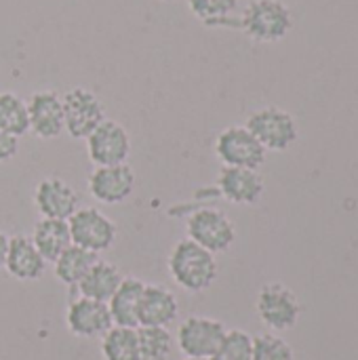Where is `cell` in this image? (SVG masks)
Listing matches in <instances>:
<instances>
[{
    "label": "cell",
    "instance_id": "6da1fadb",
    "mask_svg": "<svg viewBox=\"0 0 358 360\" xmlns=\"http://www.w3.org/2000/svg\"><path fill=\"white\" fill-rule=\"evenodd\" d=\"M169 272L177 287L188 293L207 291L217 278L215 255L192 243L190 238L179 240L169 255Z\"/></svg>",
    "mask_w": 358,
    "mask_h": 360
},
{
    "label": "cell",
    "instance_id": "7a4b0ae2",
    "mask_svg": "<svg viewBox=\"0 0 358 360\" xmlns=\"http://www.w3.org/2000/svg\"><path fill=\"white\" fill-rule=\"evenodd\" d=\"M243 30L260 42H276L291 30V13L281 0H253L241 19Z\"/></svg>",
    "mask_w": 358,
    "mask_h": 360
},
{
    "label": "cell",
    "instance_id": "3957f363",
    "mask_svg": "<svg viewBox=\"0 0 358 360\" xmlns=\"http://www.w3.org/2000/svg\"><path fill=\"white\" fill-rule=\"evenodd\" d=\"M186 230L192 243L200 245L213 255L228 251L236 240V228L230 221V217L224 211L211 209V207H205L192 213Z\"/></svg>",
    "mask_w": 358,
    "mask_h": 360
},
{
    "label": "cell",
    "instance_id": "277c9868",
    "mask_svg": "<svg viewBox=\"0 0 358 360\" xmlns=\"http://www.w3.org/2000/svg\"><path fill=\"white\" fill-rule=\"evenodd\" d=\"M70 236H72V245L82 247L91 253H101L108 251L116 236V224L99 209L95 207H82L78 209L70 219Z\"/></svg>",
    "mask_w": 358,
    "mask_h": 360
},
{
    "label": "cell",
    "instance_id": "5b68a950",
    "mask_svg": "<svg viewBox=\"0 0 358 360\" xmlns=\"http://www.w3.org/2000/svg\"><path fill=\"white\" fill-rule=\"evenodd\" d=\"M63 103V127L74 139H87L103 120L106 110L99 97L82 86L68 91L61 97Z\"/></svg>",
    "mask_w": 358,
    "mask_h": 360
},
{
    "label": "cell",
    "instance_id": "8992f818",
    "mask_svg": "<svg viewBox=\"0 0 358 360\" xmlns=\"http://www.w3.org/2000/svg\"><path fill=\"white\" fill-rule=\"evenodd\" d=\"M245 127L266 150L283 152L298 141V124L293 116L281 108H264L253 112Z\"/></svg>",
    "mask_w": 358,
    "mask_h": 360
},
{
    "label": "cell",
    "instance_id": "52a82bcc",
    "mask_svg": "<svg viewBox=\"0 0 358 360\" xmlns=\"http://www.w3.org/2000/svg\"><path fill=\"white\" fill-rule=\"evenodd\" d=\"M255 308H257L262 323L272 331H287L295 327L302 314L298 295L281 283L264 285L262 291L257 293Z\"/></svg>",
    "mask_w": 358,
    "mask_h": 360
},
{
    "label": "cell",
    "instance_id": "ba28073f",
    "mask_svg": "<svg viewBox=\"0 0 358 360\" xmlns=\"http://www.w3.org/2000/svg\"><path fill=\"white\" fill-rule=\"evenodd\" d=\"M215 154L226 167L260 169L266 160V148L247 127H228L215 139Z\"/></svg>",
    "mask_w": 358,
    "mask_h": 360
},
{
    "label": "cell",
    "instance_id": "9c48e42d",
    "mask_svg": "<svg viewBox=\"0 0 358 360\" xmlns=\"http://www.w3.org/2000/svg\"><path fill=\"white\" fill-rule=\"evenodd\" d=\"M226 327L209 316H190L177 329V348L186 359L209 360L219 348Z\"/></svg>",
    "mask_w": 358,
    "mask_h": 360
},
{
    "label": "cell",
    "instance_id": "30bf717a",
    "mask_svg": "<svg viewBox=\"0 0 358 360\" xmlns=\"http://www.w3.org/2000/svg\"><path fill=\"white\" fill-rule=\"evenodd\" d=\"M87 152L95 167L124 165L131 152V139L127 129L116 120H103L89 137Z\"/></svg>",
    "mask_w": 358,
    "mask_h": 360
},
{
    "label": "cell",
    "instance_id": "8fae6325",
    "mask_svg": "<svg viewBox=\"0 0 358 360\" xmlns=\"http://www.w3.org/2000/svg\"><path fill=\"white\" fill-rule=\"evenodd\" d=\"M65 325H68L72 335L82 338V340L103 338L114 327L108 304L95 302L89 297H76L68 306Z\"/></svg>",
    "mask_w": 358,
    "mask_h": 360
},
{
    "label": "cell",
    "instance_id": "7c38bea8",
    "mask_svg": "<svg viewBox=\"0 0 358 360\" xmlns=\"http://www.w3.org/2000/svg\"><path fill=\"white\" fill-rule=\"evenodd\" d=\"M135 190V173L124 165L114 167H97L89 175V192L97 202L118 205L124 202Z\"/></svg>",
    "mask_w": 358,
    "mask_h": 360
},
{
    "label": "cell",
    "instance_id": "4fadbf2b",
    "mask_svg": "<svg viewBox=\"0 0 358 360\" xmlns=\"http://www.w3.org/2000/svg\"><path fill=\"white\" fill-rule=\"evenodd\" d=\"M34 205L46 219H70L80 209L78 192L59 177H46L36 186Z\"/></svg>",
    "mask_w": 358,
    "mask_h": 360
},
{
    "label": "cell",
    "instance_id": "5bb4252c",
    "mask_svg": "<svg viewBox=\"0 0 358 360\" xmlns=\"http://www.w3.org/2000/svg\"><path fill=\"white\" fill-rule=\"evenodd\" d=\"M30 131H34L40 139L59 137L63 127V103L55 91H38L27 101Z\"/></svg>",
    "mask_w": 358,
    "mask_h": 360
},
{
    "label": "cell",
    "instance_id": "9a60e30c",
    "mask_svg": "<svg viewBox=\"0 0 358 360\" xmlns=\"http://www.w3.org/2000/svg\"><path fill=\"white\" fill-rule=\"evenodd\" d=\"M217 188L234 205H255L264 194V177L255 169L224 167L217 177Z\"/></svg>",
    "mask_w": 358,
    "mask_h": 360
},
{
    "label": "cell",
    "instance_id": "2e32d148",
    "mask_svg": "<svg viewBox=\"0 0 358 360\" xmlns=\"http://www.w3.org/2000/svg\"><path fill=\"white\" fill-rule=\"evenodd\" d=\"M4 270L17 278V281H38L44 270H46V262L44 257L38 253V249L34 247L30 236L17 234L8 238V249H6V257H4Z\"/></svg>",
    "mask_w": 358,
    "mask_h": 360
},
{
    "label": "cell",
    "instance_id": "e0dca14e",
    "mask_svg": "<svg viewBox=\"0 0 358 360\" xmlns=\"http://www.w3.org/2000/svg\"><path fill=\"white\" fill-rule=\"evenodd\" d=\"M179 302L162 285H146L139 302V327H167L177 319Z\"/></svg>",
    "mask_w": 358,
    "mask_h": 360
},
{
    "label": "cell",
    "instance_id": "ac0fdd59",
    "mask_svg": "<svg viewBox=\"0 0 358 360\" xmlns=\"http://www.w3.org/2000/svg\"><path fill=\"white\" fill-rule=\"evenodd\" d=\"M143 287L146 283L139 278L133 276L122 278L120 287L108 302V310L114 327H127V329L139 327V302H141Z\"/></svg>",
    "mask_w": 358,
    "mask_h": 360
},
{
    "label": "cell",
    "instance_id": "d6986e66",
    "mask_svg": "<svg viewBox=\"0 0 358 360\" xmlns=\"http://www.w3.org/2000/svg\"><path fill=\"white\" fill-rule=\"evenodd\" d=\"M30 238H32L34 247L38 249V253L44 257V262H51V264L72 245L70 226L65 219L42 217L34 226V234Z\"/></svg>",
    "mask_w": 358,
    "mask_h": 360
},
{
    "label": "cell",
    "instance_id": "ffe728a7",
    "mask_svg": "<svg viewBox=\"0 0 358 360\" xmlns=\"http://www.w3.org/2000/svg\"><path fill=\"white\" fill-rule=\"evenodd\" d=\"M122 278L124 276L120 274V270L114 264L97 259V264L89 270V274L78 285L80 297H89V300L108 304L112 300V295L116 293V289L120 287Z\"/></svg>",
    "mask_w": 358,
    "mask_h": 360
},
{
    "label": "cell",
    "instance_id": "44dd1931",
    "mask_svg": "<svg viewBox=\"0 0 358 360\" xmlns=\"http://www.w3.org/2000/svg\"><path fill=\"white\" fill-rule=\"evenodd\" d=\"M97 253H91L82 247L70 245L55 262V276L68 285V287H78L80 281L89 274V270L97 264Z\"/></svg>",
    "mask_w": 358,
    "mask_h": 360
},
{
    "label": "cell",
    "instance_id": "7402d4cb",
    "mask_svg": "<svg viewBox=\"0 0 358 360\" xmlns=\"http://www.w3.org/2000/svg\"><path fill=\"white\" fill-rule=\"evenodd\" d=\"M101 356L103 360H141L137 329L112 327L101 338Z\"/></svg>",
    "mask_w": 358,
    "mask_h": 360
},
{
    "label": "cell",
    "instance_id": "603a6c76",
    "mask_svg": "<svg viewBox=\"0 0 358 360\" xmlns=\"http://www.w3.org/2000/svg\"><path fill=\"white\" fill-rule=\"evenodd\" d=\"M0 131L17 139L30 131L27 103L15 93H0Z\"/></svg>",
    "mask_w": 358,
    "mask_h": 360
},
{
    "label": "cell",
    "instance_id": "cb8c5ba5",
    "mask_svg": "<svg viewBox=\"0 0 358 360\" xmlns=\"http://www.w3.org/2000/svg\"><path fill=\"white\" fill-rule=\"evenodd\" d=\"M137 342L141 360H169L173 350V335L167 327H137Z\"/></svg>",
    "mask_w": 358,
    "mask_h": 360
},
{
    "label": "cell",
    "instance_id": "d4e9b609",
    "mask_svg": "<svg viewBox=\"0 0 358 360\" xmlns=\"http://www.w3.org/2000/svg\"><path fill=\"white\" fill-rule=\"evenodd\" d=\"M209 360H253V338L247 331H226L219 348Z\"/></svg>",
    "mask_w": 358,
    "mask_h": 360
},
{
    "label": "cell",
    "instance_id": "484cf974",
    "mask_svg": "<svg viewBox=\"0 0 358 360\" xmlns=\"http://www.w3.org/2000/svg\"><path fill=\"white\" fill-rule=\"evenodd\" d=\"M236 4L238 0H188V6L194 17L207 25L226 23L228 17L236 11Z\"/></svg>",
    "mask_w": 358,
    "mask_h": 360
},
{
    "label": "cell",
    "instance_id": "4316f807",
    "mask_svg": "<svg viewBox=\"0 0 358 360\" xmlns=\"http://www.w3.org/2000/svg\"><path fill=\"white\" fill-rule=\"evenodd\" d=\"M253 360H295V356L283 338L264 333L253 338Z\"/></svg>",
    "mask_w": 358,
    "mask_h": 360
},
{
    "label": "cell",
    "instance_id": "83f0119b",
    "mask_svg": "<svg viewBox=\"0 0 358 360\" xmlns=\"http://www.w3.org/2000/svg\"><path fill=\"white\" fill-rule=\"evenodd\" d=\"M17 148H19V139L0 131V162L11 160L17 154Z\"/></svg>",
    "mask_w": 358,
    "mask_h": 360
},
{
    "label": "cell",
    "instance_id": "f1b7e54d",
    "mask_svg": "<svg viewBox=\"0 0 358 360\" xmlns=\"http://www.w3.org/2000/svg\"><path fill=\"white\" fill-rule=\"evenodd\" d=\"M6 249H8V236H6L4 232H0V268H4Z\"/></svg>",
    "mask_w": 358,
    "mask_h": 360
},
{
    "label": "cell",
    "instance_id": "f546056e",
    "mask_svg": "<svg viewBox=\"0 0 358 360\" xmlns=\"http://www.w3.org/2000/svg\"><path fill=\"white\" fill-rule=\"evenodd\" d=\"M184 360H200V359H184Z\"/></svg>",
    "mask_w": 358,
    "mask_h": 360
}]
</instances>
